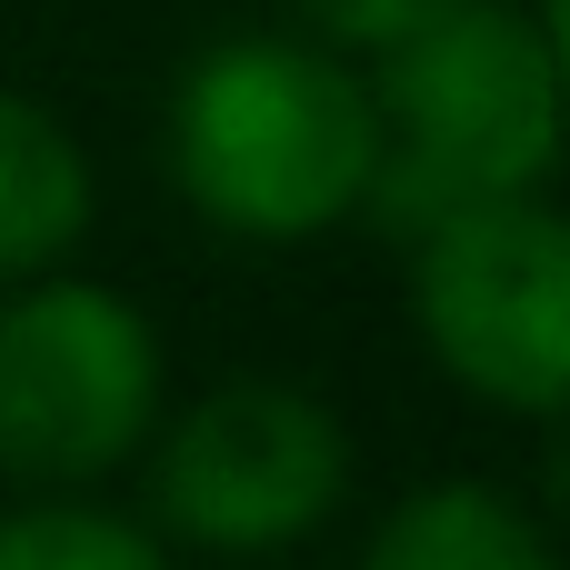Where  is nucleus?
<instances>
[{
  "label": "nucleus",
  "instance_id": "f257e3e1",
  "mask_svg": "<svg viewBox=\"0 0 570 570\" xmlns=\"http://www.w3.org/2000/svg\"><path fill=\"white\" fill-rule=\"evenodd\" d=\"M160 160H170V190L220 240L301 250L371 210V180H381L371 80L341 50L291 40V30L210 40L170 80Z\"/></svg>",
  "mask_w": 570,
  "mask_h": 570
},
{
  "label": "nucleus",
  "instance_id": "f03ea898",
  "mask_svg": "<svg viewBox=\"0 0 570 570\" xmlns=\"http://www.w3.org/2000/svg\"><path fill=\"white\" fill-rule=\"evenodd\" d=\"M371 120H381V180L371 210L391 230H431L471 200H541L561 160V50L511 0H461L451 20L381 50Z\"/></svg>",
  "mask_w": 570,
  "mask_h": 570
},
{
  "label": "nucleus",
  "instance_id": "7ed1b4c3",
  "mask_svg": "<svg viewBox=\"0 0 570 570\" xmlns=\"http://www.w3.org/2000/svg\"><path fill=\"white\" fill-rule=\"evenodd\" d=\"M160 431V331L130 291L50 271L0 291V481L20 501H90Z\"/></svg>",
  "mask_w": 570,
  "mask_h": 570
},
{
  "label": "nucleus",
  "instance_id": "20e7f679",
  "mask_svg": "<svg viewBox=\"0 0 570 570\" xmlns=\"http://www.w3.org/2000/svg\"><path fill=\"white\" fill-rule=\"evenodd\" d=\"M150 521L210 561L301 551L351 501V431L301 381H220L150 431Z\"/></svg>",
  "mask_w": 570,
  "mask_h": 570
},
{
  "label": "nucleus",
  "instance_id": "39448f33",
  "mask_svg": "<svg viewBox=\"0 0 570 570\" xmlns=\"http://www.w3.org/2000/svg\"><path fill=\"white\" fill-rule=\"evenodd\" d=\"M411 321L431 361L511 421L570 391V230L551 200H471L411 240Z\"/></svg>",
  "mask_w": 570,
  "mask_h": 570
},
{
  "label": "nucleus",
  "instance_id": "423d86ee",
  "mask_svg": "<svg viewBox=\"0 0 570 570\" xmlns=\"http://www.w3.org/2000/svg\"><path fill=\"white\" fill-rule=\"evenodd\" d=\"M90 210H100V190H90L80 140H70L40 100L0 90V291L70 271Z\"/></svg>",
  "mask_w": 570,
  "mask_h": 570
},
{
  "label": "nucleus",
  "instance_id": "0eeeda50",
  "mask_svg": "<svg viewBox=\"0 0 570 570\" xmlns=\"http://www.w3.org/2000/svg\"><path fill=\"white\" fill-rule=\"evenodd\" d=\"M361 570H561L551 531L491 491V481H431L411 501H391V521L371 531Z\"/></svg>",
  "mask_w": 570,
  "mask_h": 570
},
{
  "label": "nucleus",
  "instance_id": "6e6552de",
  "mask_svg": "<svg viewBox=\"0 0 570 570\" xmlns=\"http://www.w3.org/2000/svg\"><path fill=\"white\" fill-rule=\"evenodd\" d=\"M0 570H170V551L150 521L100 511V501H10Z\"/></svg>",
  "mask_w": 570,
  "mask_h": 570
},
{
  "label": "nucleus",
  "instance_id": "1a4fd4ad",
  "mask_svg": "<svg viewBox=\"0 0 570 570\" xmlns=\"http://www.w3.org/2000/svg\"><path fill=\"white\" fill-rule=\"evenodd\" d=\"M311 30H321V50H401L411 30H431V20H451L461 0H291Z\"/></svg>",
  "mask_w": 570,
  "mask_h": 570
}]
</instances>
